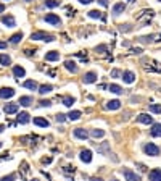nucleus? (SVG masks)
Instances as JSON below:
<instances>
[{"instance_id": "42", "label": "nucleus", "mask_w": 161, "mask_h": 181, "mask_svg": "<svg viewBox=\"0 0 161 181\" xmlns=\"http://www.w3.org/2000/svg\"><path fill=\"white\" fill-rule=\"evenodd\" d=\"M98 3L102 5V7H106V5H108V2H106V0H98Z\"/></svg>"}, {"instance_id": "3", "label": "nucleus", "mask_w": 161, "mask_h": 181, "mask_svg": "<svg viewBox=\"0 0 161 181\" xmlns=\"http://www.w3.org/2000/svg\"><path fill=\"white\" fill-rule=\"evenodd\" d=\"M124 176H126V181H140V176L138 175H135L132 170L126 168L124 170Z\"/></svg>"}, {"instance_id": "34", "label": "nucleus", "mask_w": 161, "mask_h": 181, "mask_svg": "<svg viewBox=\"0 0 161 181\" xmlns=\"http://www.w3.org/2000/svg\"><path fill=\"white\" fill-rule=\"evenodd\" d=\"M155 39V36H148V37H140L138 41H142V42H151Z\"/></svg>"}, {"instance_id": "50", "label": "nucleus", "mask_w": 161, "mask_h": 181, "mask_svg": "<svg viewBox=\"0 0 161 181\" xmlns=\"http://www.w3.org/2000/svg\"><path fill=\"white\" fill-rule=\"evenodd\" d=\"M24 2H32V0H24Z\"/></svg>"}, {"instance_id": "31", "label": "nucleus", "mask_w": 161, "mask_h": 181, "mask_svg": "<svg viewBox=\"0 0 161 181\" xmlns=\"http://www.w3.org/2000/svg\"><path fill=\"white\" fill-rule=\"evenodd\" d=\"M74 102H76V100H74L73 97H65V99H63V105H66V107H71Z\"/></svg>"}, {"instance_id": "46", "label": "nucleus", "mask_w": 161, "mask_h": 181, "mask_svg": "<svg viewBox=\"0 0 161 181\" xmlns=\"http://www.w3.org/2000/svg\"><path fill=\"white\" fill-rule=\"evenodd\" d=\"M32 54H34V50H29V49L26 50V55H32Z\"/></svg>"}, {"instance_id": "48", "label": "nucleus", "mask_w": 161, "mask_h": 181, "mask_svg": "<svg viewBox=\"0 0 161 181\" xmlns=\"http://www.w3.org/2000/svg\"><path fill=\"white\" fill-rule=\"evenodd\" d=\"M3 129H5V126H3V125H0V133H3Z\"/></svg>"}, {"instance_id": "36", "label": "nucleus", "mask_w": 161, "mask_h": 181, "mask_svg": "<svg viewBox=\"0 0 161 181\" xmlns=\"http://www.w3.org/2000/svg\"><path fill=\"white\" fill-rule=\"evenodd\" d=\"M15 180V175H8V176H3L0 181H13Z\"/></svg>"}, {"instance_id": "45", "label": "nucleus", "mask_w": 161, "mask_h": 181, "mask_svg": "<svg viewBox=\"0 0 161 181\" xmlns=\"http://www.w3.org/2000/svg\"><path fill=\"white\" fill-rule=\"evenodd\" d=\"M50 162H52V158H50V157H47V158H44V163H50Z\"/></svg>"}, {"instance_id": "27", "label": "nucleus", "mask_w": 161, "mask_h": 181, "mask_svg": "<svg viewBox=\"0 0 161 181\" xmlns=\"http://www.w3.org/2000/svg\"><path fill=\"white\" fill-rule=\"evenodd\" d=\"M60 5V0H45V7L47 8H55Z\"/></svg>"}, {"instance_id": "54", "label": "nucleus", "mask_w": 161, "mask_h": 181, "mask_svg": "<svg viewBox=\"0 0 161 181\" xmlns=\"http://www.w3.org/2000/svg\"><path fill=\"white\" fill-rule=\"evenodd\" d=\"M160 2H161V0H160Z\"/></svg>"}, {"instance_id": "4", "label": "nucleus", "mask_w": 161, "mask_h": 181, "mask_svg": "<svg viewBox=\"0 0 161 181\" xmlns=\"http://www.w3.org/2000/svg\"><path fill=\"white\" fill-rule=\"evenodd\" d=\"M15 96V91H13L12 87H3V89H0V97L2 99H10V97Z\"/></svg>"}, {"instance_id": "49", "label": "nucleus", "mask_w": 161, "mask_h": 181, "mask_svg": "<svg viewBox=\"0 0 161 181\" xmlns=\"http://www.w3.org/2000/svg\"><path fill=\"white\" fill-rule=\"evenodd\" d=\"M90 181H102V180H100V178H92Z\"/></svg>"}, {"instance_id": "47", "label": "nucleus", "mask_w": 161, "mask_h": 181, "mask_svg": "<svg viewBox=\"0 0 161 181\" xmlns=\"http://www.w3.org/2000/svg\"><path fill=\"white\" fill-rule=\"evenodd\" d=\"M3 10H5V7H3V5H2V3H0V13L3 12Z\"/></svg>"}, {"instance_id": "20", "label": "nucleus", "mask_w": 161, "mask_h": 181, "mask_svg": "<svg viewBox=\"0 0 161 181\" xmlns=\"http://www.w3.org/2000/svg\"><path fill=\"white\" fill-rule=\"evenodd\" d=\"M18 121L21 125L29 123V113H27V112H21V113H19V116H18Z\"/></svg>"}, {"instance_id": "25", "label": "nucleus", "mask_w": 161, "mask_h": 181, "mask_svg": "<svg viewBox=\"0 0 161 181\" xmlns=\"http://www.w3.org/2000/svg\"><path fill=\"white\" fill-rule=\"evenodd\" d=\"M108 91L113 92V94H123V87H119V86H116V84H110L108 86Z\"/></svg>"}, {"instance_id": "33", "label": "nucleus", "mask_w": 161, "mask_h": 181, "mask_svg": "<svg viewBox=\"0 0 161 181\" xmlns=\"http://www.w3.org/2000/svg\"><path fill=\"white\" fill-rule=\"evenodd\" d=\"M89 16H90V18H100V12H97V10H92V12H89Z\"/></svg>"}, {"instance_id": "29", "label": "nucleus", "mask_w": 161, "mask_h": 181, "mask_svg": "<svg viewBox=\"0 0 161 181\" xmlns=\"http://www.w3.org/2000/svg\"><path fill=\"white\" fill-rule=\"evenodd\" d=\"M90 134L93 136V138H103L105 136V131L103 129H92V133Z\"/></svg>"}, {"instance_id": "53", "label": "nucleus", "mask_w": 161, "mask_h": 181, "mask_svg": "<svg viewBox=\"0 0 161 181\" xmlns=\"http://www.w3.org/2000/svg\"><path fill=\"white\" fill-rule=\"evenodd\" d=\"M113 181H116V180H113Z\"/></svg>"}, {"instance_id": "16", "label": "nucleus", "mask_w": 161, "mask_h": 181, "mask_svg": "<svg viewBox=\"0 0 161 181\" xmlns=\"http://www.w3.org/2000/svg\"><path fill=\"white\" fill-rule=\"evenodd\" d=\"M45 60L47 62H57V60H60V54L58 52H48L45 55Z\"/></svg>"}, {"instance_id": "37", "label": "nucleus", "mask_w": 161, "mask_h": 181, "mask_svg": "<svg viewBox=\"0 0 161 181\" xmlns=\"http://www.w3.org/2000/svg\"><path fill=\"white\" fill-rule=\"evenodd\" d=\"M52 105V102H48V100H42L40 102V107H50Z\"/></svg>"}, {"instance_id": "51", "label": "nucleus", "mask_w": 161, "mask_h": 181, "mask_svg": "<svg viewBox=\"0 0 161 181\" xmlns=\"http://www.w3.org/2000/svg\"><path fill=\"white\" fill-rule=\"evenodd\" d=\"M31 181H39V180H31Z\"/></svg>"}, {"instance_id": "52", "label": "nucleus", "mask_w": 161, "mask_h": 181, "mask_svg": "<svg viewBox=\"0 0 161 181\" xmlns=\"http://www.w3.org/2000/svg\"><path fill=\"white\" fill-rule=\"evenodd\" d=\"M0 147H2V142H0Z\"/></svg>"}, {"instance_id": "12", "label": "nucleus", "mask_w": 161, "mask_h": 181, "mask_svg": "<svg viewBox=\"0 0 161 181\" xmlns=\"http://www.w3.org/2000/svg\"><path fill=\"white\" fill-rule=\"evenodd\" d=\"M3 112L7 113V115H10V113H16L18 112V104H7L3 108Z\"/></svg>"}, {"instance_id": "8", "label": "nucleus", "mask_w": 161, "mask_h": 181, "mask_svg": "<svg viewBox=\"0 0 161 181\" xmlns=\"http://www.w3.org/2000/svg\"><path fill=\"white\" fill-rule=\"evenodd\" d=\"M95 81H97V73L89 71V73L84 74V83L85 84H90V83H95Z\"/></svg>"}, {"instance_id": "43", "label": "nucleus", "mask_w": 161, "mask_h": 181, "mask_svg": "<svg viewBox=\"0 0 161 181\" xmlns=\"http://www.w3.org/2000/svg\"><path fill=\"white\" fill-rule=\"evenodd\" d=\"M0 49H7V42H3V41H0Z\"/></svg>"}, {"instance_id": "11", "label": "nucleus", "mask_w": 161, "mask_h": 181, "mask_svg": "<svg viewBox=\"0 0 161 181\" xmlns=\"http://www.w3.org/2000/svg\"><path fill=\"white\" fill-rule=\"evenodd\" d=\"M80 160L84 163H90L92 162V152L90 150H82L80 152Z\"/></svg>"}, {"instance_id": "2", "label": "nucleus", "mask_w": 161, "mask_h": 181, "mask_svg": "<svg viewBox=\"0 0 161 181\" xmlns=\"http://www.w3.org/2000/svg\"><path fill=\"white\" fill-rule=\"evenodd\" d=\"M145 152H147L148 155H151V157H155V155L160 154V147L155 146V144H151V142H148V144L145 146Z\"/></svg>"}, {"instance_id": "44", "label": "nucleus", "mask_w": 161, "mask_h": 181, "mask_svg": "<svg viewBox=\"0 0 161 181\" xmlns=\"http://www.w3.org/2000/svg\"><path fill=\"white\" fill-rule=\"evenodd\" d=\"M79 2H80V3H82V5H87V3H90L92 0H79Z\"/></svg>"}, {"instance_id": "15", "label": "nucleus", "mask_w": 161, "mask_h": 181, "mask_svg": "<svg viewBox=\"0 0 161 181\" xmlns=\"http://www.w3.org/2000/svg\"><path fill=\"white\" fill-rule=\"evenodd\" d=\"M124 8H126V7H124V3H123V2H119V3H116L115 7H113V15H115V16L121 15V13L124 12Z\"/></svg>"}, {"instance_id": "24", "label": "nucleus", "mask_w": 161, "mask_h": 181, "mask_svg": "<svg viewBox=\"0 0 161 181\" xmlns=\"http://www.w3.org/2000/svg\"><path fill=\"white\" fill-rule=\"evenodd\" d=\"M151 136H155V138L161 136V125L160 123H155L153 125V128H151Z\"/></svg>"}, {"instance_id": "35", "label": "nucleus", "mask_w": 161, "mask_h": 181, "mask_svg": "<svg viewBox=\"0 0 161 181\" xmlns=\"http://www.w3.org/2000/svg\"><path fill=\"white\" fill-rule=\"evenodd\" d=\"M66 120V115H63V113H58L57 115V121H60V123H63Z\"/></svg>"}, {"instance_id": "7", "label": "nucleus", "mask_w": 161, "mask_h": 181, "mask_svg": "<svg viewBox=\"0 0 161 181\" xmlns=\"http://www.w3.org/2000/svg\"><path fill=\"white\" fill-rule=\"evenodd\" d=\"M123 79H124V83H127V84H132V83L135 81V74L132 73V71H124Z\"/></svg>"}, {"instance_id": "39", "label": "nucleus", "mask_w": 161, "mask_h": 181, "mask_svg": "<svg viewBox=\"0 0 161 181\" xmlns=\"http://www.w3.org/2000/svg\"><path fill=\"white\" fill-rule=\"evenodd\" d=\"M108 149V142H105L103 144V146H102V147H98V150H100V152H105V150H106Z\"/></svg>"}, {"instance_id": "21", "label": "nucleus", "mask_w": 161, "mask_h": 181, "mask_svg": "<svg viewBox=\"0 0 161 181\" xmlns=\"http://www.w3.org/2000/svg\"><path fill=\"white\" fill-rule=\"evenodd\" d=\"M66 116H68V120H71V121H76V120L80 118V112L79 110H73V112H69Z\"/></svg>"}, {"instance_id": "6", "label": "nucleus", "mask_w": 161, "mask_h": 181, "mask_svg": "<svg viewBox=\"0 0 161 181\" xmlns=\"http://www.w3.org/2000/svg\"><path fill=\"white\" fill-rule=\"evenodd\" d=\"M45 21H47V23H50V24H55V26H60V24H61L60 18H58L57 15H52V13L45 16Z\"/></svg>"}, {"instance_id": "30", "label": "nucleus", "mask_w": 161, "mask_h": 181, "mask_svg": "<svg viewBox=\"0 0 161 181\" xmlns=\"http://www.w3.org/2000/svg\"><path fill=\"white\" fill-rule=\"evenodd\" d=\"M21 39H23V34H21V32H18V34L12 36V39H10V42H12V44H18L19 41H21Z\"/></svg>"}, {"instance_id": "22", "label": "nucleus", "mask_w": 161, "mask_h": 181, "mask_svg": "<svg viewBox=\"0 0 161 181\" xmlns=\"http://www.w3.org/2000/svg\"><path fill=\"white\" fill-rule=\"evenodd\" d=\"M13 74H15L16 78H23L24 74H26V71H24L23 66H15V68H13Z\"/></svg>"}, {"instance_id": "28", "label": "nucleus", "mask_w": 161, "mask_h": 181, "mask_svg": "<svg viewBox=\"0 0 161 181\" xmlns=\"http://www.w3.org/2000/svg\"><path fill=\"white\" fill-rule=\"evenodd\" d=\"M24 87L31 89V91H35V89H37V83H35V81H26V83H24Z\"/></svg>"}, {"instance_id": "38", "label": "nucleus", "mask_w": 161, "mask_h": 181, "mask_svg": "<svg viewBox=\"0 0 161 181\" xmlns=\"http://www.w3.org/2000/svg\"><path fill=\"white\" fill-rule=\"evenodd\" d=\"M119 74H121V71H119V70H113V71H111V76H113V78H118Z\"/></svg>"}, {"instance_id": "23", "label": "nucleus", "mask_w": 161, "mask_h": 181, "mask_svg": "<svg viewBox=\"0 0 161 181\" xmlns=\"http://www.w3.org/2000/svg\"><path fill=\"white\" fill-rule=\"evenodd\" d=\"M52 91H53V87H52L50 84H44V86H40V87H39V92L42 94V96H45V94L52 92Z\"/></svg>"}, {"instance_id": "1", "label": "nucleus", "mask_w": 161, "mask_h": 181, "mask_svg": "<svg viewBox=\"0 0 161 181\" xmlns=\"http://www.w3.org/2000/svg\"><path fill=\"white\" fill-rule=\"evenodd\" d=\"M31 39H32V41H45V42H52V41H55V37L52 34H47V32H42V31L32 32Z\"/></svg>"}, {"instance_id": "19", "label": "nucleus", "mask_w": 161, "mask_h": 181, "mask_svg": "<svg viewBox=\"0 0 161 181\" xmlns=\"http://www.w3.org/2000/svg\"><path fill=\"white\" fill-rule=\"evenodd\" d=\"M34 123L37 125V126H40V128H48V121H47L45 118H40V116H37V118H34Z\"/></svg>"}, {"instance_id": "17", "label": "nucleus", "mask_w": 161, "mask_h": 181, "mask_svg": "<svg viewBox=\"0 0 161 181\" xmlns=\"http://www.w3.org/2000/svg\"><path fill=\"white\" fill-rule=\"evenodd\" d=\"M121 107V102H119V100H110V102H108L106 104V108L108 110H118V108Z\"/></svg>"}, {"instance_id": "41", "label": "nucleus", "mask_w": 161, "mask_h": 181, "mask_svg": "<svg viewBox=\"0 0 161 181\" xmlns=\"http://www.w3.org/2000/svg\"><path fill=\"white\" fill-rule=\"evenodd\" d=\"M103 50H106V45H98L97 47V52H103Z\"/></svg>"}, {"instance_id": "26", "label": "nucleus", "mask_w": 161, "mask_h": 181, "mask_svg": "<svg viewBox=\"0 0 161 181\" xmlns=\"http://www.w3.org/2000/svg\"><path fill=\"white\" fill-rule=\"evenodd\" d=\"M10 63H12V58L8 57V55H3V54H0V65L7 66V65H10Z\"/></svg>"}, {"instance_id": "18", "label": "nucleus", "mask_w": 161, "mask_h": 181, "mask_svg": "<svg viewBox=\"0 0 161 181\" xmlns=\"http://www.w3.org/2000/svg\"><path fill=\"white\" fill-rule=\"evenodd\" d=\"M65 66H66V70H68V71H71V73H77L76 63L71 62V60H66V62H65Z\"/></svg>"}, {"instance_id": "14", "label": "nucleus", "mask_w": 161, "mask_h": 181, "mask_svg": "<svg viewBox=\"0 0 161 181\" xmlns=\"http://www.w3.org/2000/svg\"><path fill=\"white\" fill-rule=\"evenodd\" d=\"M74 136L79 139H87L89 138V133L85 131V129H82V128H77V129H74Z\"/></svg>"}, {"instance_id": "32", "label": "nucleus", "mask_w": 161, "mask_h": 181, "mask_svg": "<svg viewBox=\"0 0 161 181\" xmlns=\"http://www.w3.org/2000/svg\"><path fill=\"white\" fill-rule=\"evenodd\" d=\"M150 110L153 113H161V105H150Z\"/></svg>"}, {"instance_id": "13", "label": "nucleus", "mask_w": 161, "mask_h": 181, "mask_svg": "<svg viewBox=\"0 0 161 181\" xmlns=\"http://www.w3.org/2000/svg\"><path fill=\"white\" fill-rule=\"evenodd\" d=\"M19 105H23V107H29V105H32V97L29 96H23V97H19Z\"/></svg>"}, {"instance_id": "9", "label": "nucleus", "mask_w": 161, "mask_h": 181, "mask_svg": "<svg viewBox=\"0 0 161 181\" xmlns=\"http://www.w3.org/2000/svg\"><path fill=\"white\" fill-rule=\"evenodd\" d=\"M148 178H150V181H161V170H158V168L151 170Z\"/></svg>"}, {"instance_id": "10", "label": "nucleus", "mask_w": 161, "mask_h": 181, "mask_svg": "<svg viewBox=\"0 0 161 181\" xmlns=\"http://www.w3.org/2000/svg\"><path fill=\"white\" fill-rule=\"evenodd\" d=\"M137 121H140V123H145V125H151V123H153V118H151V116H148L147 113H140V115L137 116Z\"/></svg>"}, {"instance_id": "5", "label": "nucleus", "mask_w": 161, "mask_h": 181, "mask_svg": "<svg viewBox=\"0 0 161 181\" xmlns=\"http://www.w3.org/2000/svg\"><path fill=\"white\" fill-rule=\"evenodd\" d=\"M2 23H3L7 28H15V26H16V21H15V18H13V16H10V15L3 16V18H2Z\"/></svg>"}, {"instance_id": "40", "label": "nucleus", "mask_w": 161, "mask_h": 181, "mask_svg": "<svg viewBox=\"0 0 161 181\" xmlns=\"http://www.w3.org/2000/svg\"><path fill=\"white\" fill-rule=\"evenodd\" d=\"M132 54H135V55H140V54H142V49H132Z\"/></svg>"}]
</instances>
